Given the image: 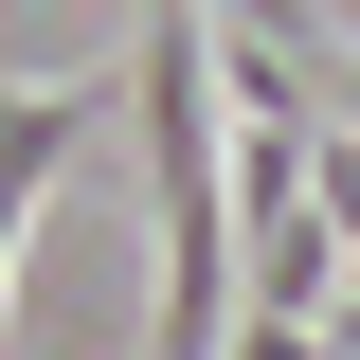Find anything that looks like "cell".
I'll list each match as a JSON object with an SVG mask.
<instances>
[{
  "mask_svg": "<svg viewBox=\"0 0 360 360\" xmlns=\"http://www.w3.org/2000/svg\"><path fill=\"white\" fill-rule=\"evenodd\" d=\"M108 108H127V90H18V72H0V307H18V234H37V198L90 162Z\"/></svg>",
  "mask_w": 360,
  "mask_h": 360,
  "instance_id": "1",
  "label": "cell"
}]
</instances>
